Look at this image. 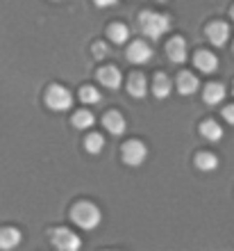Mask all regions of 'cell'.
Instances as JSON below:
<instances>
[{"mask_svg": "<svg viewBox=\"0 0 234 251\" xmlns=\"http://www.w3.org/2000/svg\"><path fill=\"white\" fill-rule=\"evenodd\" d=\"M195 167H198L200 172H214L216 167H218V158L212 155V153H200V155L195 158Z\"/></svg>", "mask_w": 234, "mask_h": 251, "instance_id": "ffe728a7", "label": "cell"}, {"mask_svg": "<svg viewBox=\"0 0 234 251\" xmlns=\"http://www.w3.org/2000/svg\"><path fill=\"white\" fill-rule=\"evenodd\" d=\"M107 55H109V48L105 46V44H96V46H93V57L100 60V57H107Z\"/></svg>", "mask_w": 234, "mask_h": 251, "instance_id": "603a6c76", "label": "cell"}, {"mask_svg": "<svg viewBox=\"0 0 234 251\" xmlns=\"http://www.w3.org/2000/svg\"><path fill=\"white\" fill-rule=\"evenodd\" d=\"M195 66L202 73H214L218 71V57L209 50H200V53H195Z\"/></svg>", "mask_w": 234, "mask_h": 251, "instance_id": "7c38bea8", "label": "cell"}, {"mask_svg": "<svg viewBox=\"0 0 234 251\" xmlns=\"http://www.w3.org/2000/svg\"><path fill=\"white\" fill-rule=\"evenodd\" d=\"M170 92H173V82H170L169 75H164V73H157L155 80H152V94H155L157 99H169Z\"/></svg>", "mask_w": 234, "mask_h": 251, "instance_id": "5bb4252c", "label": "cell"}, {"mask_svg": "<svg viewBox=\"0 0 234 251\" xmlns=\"http://www.w3.org/2000/svg\"><path fill=\"white\" fill-rule=\"evenodd\" d=\"M50 240H52V247L59 251H78L80 245H82V240L73 231H68V228H55V231H50Z\"/></svg>", "mask_w": 234, "mask_h": 251, "instance_id": "277c9868", "label": "cell"}, {"mask_svg": "<svg viewBox=\"0 0 234 251\" xmlns=\"http://www.w3.org/2000/svg\"><path fill=\"white\" fill-rule=\"evenodd\" d=\"M21 245V231L19 228H0V249H16Z\"/></svg>", "mask_w": 234, "mask_h": 251, "instance_id": "9a60e30c", "label": "cell"}, {"mask_svg": "<svg viewBox=\"0 0 234 251\" xmlns=\"http://www.w3.org/2000/svg\"><path fill=\"white\" fill-rule=\"evenodd\" d=\"M139 30H141L148 39L159 41L164 34L170 30V19L166 16V14L141 12V16H139Z\"/></svg>", "mask_w": 234, "mask_h": 251, "instance_id": "6da1fadb", "label": "cell"}, {"mask_svg": "<svg viewBox=\"0 0 234 251\" xmlns=\"http://www.w3.org/2000/svg\"><path fill=\"white\" fill-rule=\"evenodd\" d=\"M232 21H234V9H232Z\"/></svg>", "mask_w": 234, "mask_h": 251, "instance_id": "484cf974", "label": "cell"}, {"mask_svg": "<svg viewBox=\"0 0 234 251\" xmlns=\"http://www.w3.org/2000/svg\"><path fill=\"white\" fill-rule=\"evenodd\" d=\"M105 128L111 132V135H116V137H121V135H125V130H128V124H125L123 114L121 112H107L103 119Z\"/></svg>", "mask_w": 234, "mask_h": 251, "instance_id": "9c48e42d", "label": "cell"}, {"mask_svg": "<svg viewBox=\"0 0 234 251\" xmlns=\"http://www.w3.org/2000/svg\"><path fill=\"white\" fill-rule=\"evenodd\" d=\"M46 105L55 112H66L73 105V94L62 85H52L46 92Z\"/></svg>", "mask_w": 234, "mask_h": 251, "instance_id": "3957f363", "label": "cell"}, {"mask_svg": "<svg viewBox=\"0 0 234 251\" xmlns=\"http://www.w3.org/2000/svg\"><path fill=\"white\" fill-rule=\"evenodd\" d=\"M93 124H96V117H93V112H89V110H80V112L73 114V126H75L78 130L91 128Z\"/></svg>", "mask_w": 234, "mask_h": 251, "instance_id": "ac0fdd59", "label": "cell"}, {"mask_svg": "<svg viewBox=\"0 0 234 251\" xmlns=\"http://www.w3.org/2000/svg\"><path fill=\"white\" fill-rule=\"evenodd\" d=\"M109 39L114 41V44H118V46H121V44H125V41L130 39V27L128 25H123V23H116V25H111L109 27Z\"/></svg>", "mask_w": 234, "mask_h": 251, "instance_id": "d6986e66", "label": "cell"}, {"mask_svg": "<svg viewBox=\"0 0 234 251\" xmlns=\"http://www.w3.org/2000/svg\"><path fill=\"white\" fill-rule=\"evenodd\" d=\"M71 217H73V222H75L80 228H85V231H93V228L100 224L103 215H100V210H98L93 203L85 201V203H78L75 208H73Z\"/></svg>", "mask_w": 234, "mask_h": 251, "instance_id": "7a4b0ae2", "label": "cell"}, {"mask_svg": "<svg viewBox=\"0 0 234 251\" xmlns=\"http://www.w3.org/2000/svg\"><path fill=\"white\" fill-rule=\"evenodd\" d=\"M98 80L107 89H118L121 87V71H118L116 66H105V69L98 71Z\"/></svg>", "mask_w": 234, "mask_h": 251, "instance_id": "30bf717a", "label": "cell"}, {"mask_svg": "<svg viewBox=\"0 0 234 251\" xmlns=\"http://www.w3.org/2000/svg\"><path fill=\"white\" fill-rule=\"evenodd\" d=\"M80 100L85 105H96L98 100H100V92H98L96 87H82L80 89Z\"/></svg>", "mask_w": 234, "mask_h": 251, "instance_id": "7402d4cb", "label": "cell"}, {"mask_svg": "<svg viewBox=\"0 0 234 251\" xmlns=\"http://www.w3.org/2000/svg\"><path fill=\"white\" fill-rule=\"evenodd\" d=\"M198 78H195L193 73H189V71H182L180 75H177V92L182 94V96H191V94L198 89Z\"/></svg>", "mask_w": 234, "mask_h": 251, "instance_id": "4fadbf2b", "label": "cell"}, {"mask_svg": "<svg viewBox=\"0 0 234 251\" xmlns=\"http://www.w3.org/2000/svg\"><path fill=\"white\" fill-rule=\"evenodd\" d=\"M200 132H202V137L209 139V142H221V139H223V128H221V124H216L214 119L202 121V124H200Z\"/></svg>", "mask_w": 234, "mask_h": 251, "instance_id": "e0dca14e", "label": "cell"}, {"mask_svg": "<svg viewBox=\"0 0 234 251\" xmlns=\"http://www.w3.org/2000/svg\"><path fill=\"white\" fill-rule=\"evenodd\" d=\"M159 2H166V0H159Z\"/></svg>", "mask_w": 234, "mask_h": 251, "instance_id": "4316f807", "label": "cell"}, {"mask_svg": "<svg viewBox=\"0 0 234 251\" xmlns=\"http://www.w3.org/2000/svg\"><path fill=\"white\" fill-rule=\"evenodd\" d=\"M128 92L134 96V99H143L148 94V80L143 73H132L130 80H128Z\"/></svg>", "mask_w": 234, "mask_h": 251, "instance_id": "8fae6325", "label": "cell"}, {"mask_svg": "<svg viewBox=\"0 0 234 251\" xmlns=\"http://www.w3.org/2000/svg\"><path fill=\"white\" fill-rule=\"evenodd\" d=\"M146 158H148V149H146V144H143V142H139V139H130V142L123 146L125 165L139 167V165H143V162H146Z\"/></svg>", "mask_w": 234, "mask_h": 251, "instance_id": "5b68a950", "label": "cell"}, {"mask_svg": "<svg viewBox=\"0 0 234 251\" xmlns=\"http://www.w3.org/2000/svg\"><path fill=\"white\" fill-rule=\"evenodd\" d=\"M166 53H169V60L173 64H184L187 62V41L182 37H175V39L169 41L166 46Z\"/></svg>", "mask_w": 234, "mask_h": 251, "instance_id": "ba28073f", "label": "cell"}, {"mask_svg": "<svg viewBox=\"0 0 234 251\" xmlns=\"http://www.w3.org/2000/svg\"><path fill=\"white\" fill-rule=\"evenodd\" d=\"M223 119L234 126V105H228L225 110H223Z\"/></svg>", "mask_w": 234, "mask_h": 251, "instance_id": "cb8c5ba5", "label": "cell"}, {"mask_svg": "<svg viewBox=\"0 0 234 251\" xmlns=\"http://www.w3.org/2000/svg\"><path fill=\"white\" fill-rule=\"evenodd\" d=\"M98 7H103V9H107V7H114L118 2V0H93Z\"/></svg>", "mask_w": 234, "mask_h": 251, "instance_id": "d4e9b609", "label": "cell"}, {"mask_svg": "<svg viewBox=\"0 0 234 251\" xmlns=\"http://www.w3.org/2000/svg\"><path fill=\"white\" fill-rule=\"evenodd\" d=\"M232 92H234V89H232Z\"/></svg>", "mask_w": 234, "mask_h": 251, "instance_id": "83f0119b", "label": "cell"}, {"mask_svg": "<svg viewBox=\"0 0 234 251\" xmlns=\"http://www.w3.org/2000/svg\"><path fill=\"white\" fill-rule=\"evenodd\" d=\"M85 149L89 153H91V155H98V153L103 151L105 149V139H103V135H98V132H91V135H89V137L85 139Z\"/></svg>", "mask_w": 234, "mask_h": 251, "instance_id": "44dd1931", "label": "cell"}, {"mask_svg": "<svg viewBox=\"0 0 234 251\" xmlns=\"http://www.w3.org/2000/svg\"><path fill=\"white\" fill-rule=\"evenodd\" d=\"M128 60L132 62V64H148L150 60H152V48H150L148 41H132L130 48H128Z\"/></svg>", "mask_w": 234, "mask_h": 251, "instance_id": "8992f818", "label": "cell"}, {"mask_svg": "<svg viewBox=\"0 0 234 251\" xmlns=\"http://www.w3.org/2000/svg\"><path fill=\"white\" fill-rule=\"evenodd\" d=\"M207 39L214 44V46H225L230 39V27L228 23H223V21H216L212 25H207Z\"/></svg>", "mask_w": 234, "mask_h": 251, "instance_id": "52a82bcc", "label": "cell"}, {"mask_svg": "<svg viewBox=\"0 0 234 251\" xmlns=\"http://www.w3.org/2000/svg\"><path fill=\"white\" fill-rule=\"evenodd\" d=\"M225 99V87L221 82H212V85L205 87V103L207 105H218Z\"/></svg>", "mask_w": 234, "mask_h": 251, "instance_id": "2e32d148", "label": "cell"}]
</instances>
